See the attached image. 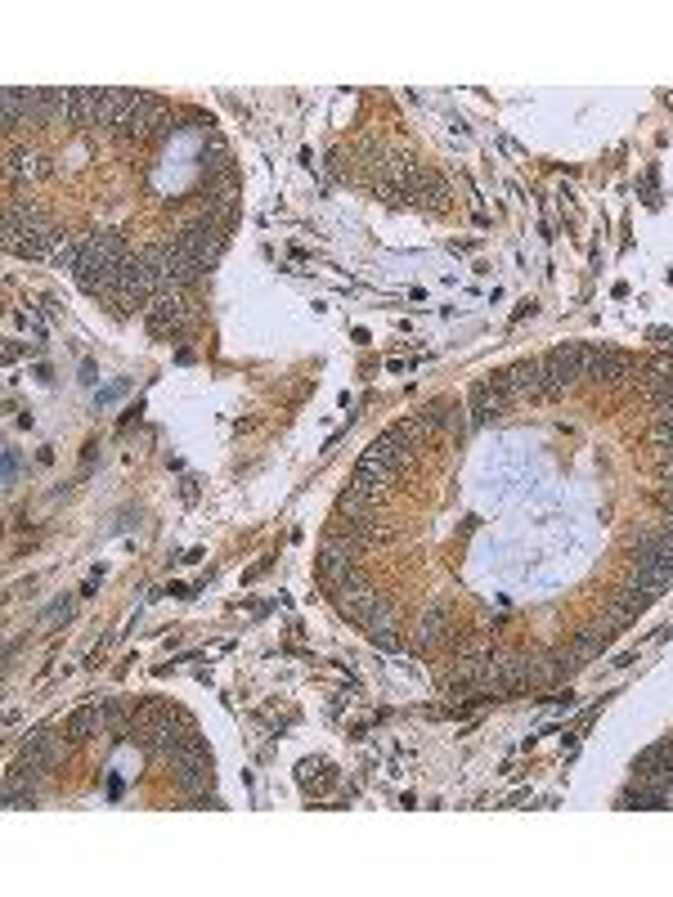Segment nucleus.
<instances>
[{
    "instance_id": "1",
    "label": "nucleus",
    "mask_w": 673,
    "mask_h": 897,
    "mask_svg": "<svg viewBox=\"0 0 673 897\" xmlns=\"http://www.w3.org/2000/svg\"><path fill=\"white\" fill-rule=\"evenodd\" d=\"M126 256H130V252H126V243H121L117 234H90V238L82 243V265L73 269L77 284H82V292H90V297L113 292Z\"/></svg>"
},
{
    "instance_id": "6",
    "label": "nucleus",
    "mask_w": 673,
    "mask_h": 897,
    "mask_svg": "<svg viewBox=\"0 0 673 897\" xmlns=\"http://www.w3.org/2000/svg\"><path fill=\"white\" fill-rule=\"evenodd\" d=\"M63 758V736H54L50 727H36L32 736H23V749H19V768L36 772V777H50Z\"/></svg>"
},
{
    "instance_id": "15",
    "label": "nucleus",
    "mask_w": 673,
    "mask_h": 897,
    "mask_svg": "<svg viewBox=\"0 0 673 897\" xmlns=\"http://www.w3.org/2000/svg\"><path fill=\"white\" fill-rule=\"evenodd\" d=\"M336 777H332V768L328 763H301V786L306 790H328Z\"/></svg>"
},
{
    "instance_id": "16",
    "label": "nucleus",
    "mask_w": 673,
    "mask_h": 897,
    "mask_svg": "<svg viewBox=\"0 0 673 897\" xmlns=\"http://www.w3.org/2000/svg\"><path fill=\"white\" fill-rule=\"evenodd\" d=\"M440 633H445V610H436L427 624H423V633H418V642L423 647H431V642H440Z\"/></svg>"
},
{
    "instance_id": "5",
    "label": "nucleus",
    "mask_w": 673,
    "mask_h": 897,
    "mask_svg": "<svg viewBox=\"0 0 673 897\" xmlns=\"http://www.w3.org/2000/svg\"><path fill=\"white\" fill-rule=\"evenodd\" d=\"M162 121H167V117H162V104H158L153 95H140L113 135H117L121 145H149L153 135H162Z\"/></svg>"
},
{
    "instance_id": "9",
    "label": "nucleus",
    "mask_w": 673,
    "mask_h": 897,
    "mask_svg": "<svg viewBox=\"0 0 673 897\" xmlns=\"http://www.w3.org/2000/svg\"><path fill=\"white\" fill-rule=\"evenodd\" d=\"M108 732V723H104V709L99 705H86V709H77V714H67V727H63V736L73 740V745H90L95 736H104Z\"/></svg>"
},
{
    "instance_id": "8",
    "label": "nucleus",
    "mask_w": 673,
    "mask_h": 897,
    "mask_svg": "<svg viewBox=\"0 0 673 897\" xmlns=\"http://www.w3.org/2000/svg\"><path fill=\"white\" fill-rule=\"evenodd\" d=\"M503 382H508L512 399H544V369H538V360H521V364L503 369Z\"/></svg>"
},
{
    "instance_id": "4",
    "label": "nucleus",
    "mask_w": 673,
    "mask_h": 897,
    "mask_svg": "<svg viewBox=\"0 0 673 897\" xmlns=\"http://www.w3.org/2000/svg\"><path fill=\"white\" fill-rule=\"evenodd\" d=\"M175 247H180L184 256H193L202 269H212L216 256H221V247H225V234H221V225H216L212 216H202V221H189V225L175 234Z\"/></svg>"
},
{
    "instance_id": "3",
    "label": "nucleus",
    "mask_w": 673,
    "mask_h": 897,
    "mask_svg": "<svg viewBox=\"0 0 673 897\" xmlns=\"http://www.w3.org/2000/svg\"><path fill=\"white\" fill-rule=\"evenodd\" d=\"M508 404H512V391H508L503 373H490V377H481L477 386H471V395H467V413H471V427H485V423L503 418V413H508Z\"/></svg>"
},
{
    "instance_id": "7",
    "label": "nucleus",
    "mask_w": 673,
    "mask_h": 897,
    "mask_svg": "<svg viewBox=\"0 0 673 897\" xmlns=\"http://www.w3.org/2000/svg\"><path fill=\"white\" fill-rule=\"evenodd\" d=\"M145 323L153 337H180L189 328V310H184V297L180 292H167V297H153V306L145 310Z\"/></svg>"
},
{
    "instance_id": "12",
    "label": "nucleus",
    "mask_w": 673,
    "mask_h": 897,
    "mask_svg": "<svg viewBox=\"0 0 673 897\" xmlns=\"http://www.w3.org/2000/svg\"><path fill=\"white\" fill-rule=\"evenodd\" d=\"M82 243H86V238L58 234V243H54V252H50V256H54V260H58L63 269H77V265H82Z\"/></svg>"
},
{
    "instance_id": "2",
    "label": "nucleus",
    "mask_w": 673,
    "mask_h": 897,
    "mask_svg": "<svg viewBox=\"0 0 673 897\" xmlns=\"http://www.w3.org/2000/svg\"><path fill=\"white\" fill-rule=\"evenodd\" d=\"M538 369H544V399H562L588 369V346H557L548 351L544 360H538Z\"/></svg>"
},
{
    "instance_id": "11",
    "label": "nucleus",
    "mask_w": 673,
    "mask_h": 897,
    "mask_svg": "<svg viewBox=\"0 0 673 897\" xmlns=\"http://www.w3.org/2000/svg\"><path fill=\"white\" fill-rule=\"evenodd\" d=\"M620 377V373H629V360L620 355V351H588V369H584V377Z\"/></svg>"
},
{
    "instance_id": "14",
    "label": "nucleus",
    "mask_w": 673,
    "mask_h": 897,
    "mask_svg": "<svg viewBox=\"0 0 673 897\" xmlns=\"http://www.w3.org/2000/svg\"><path fill=\"white\" fill-rule=\"evenodd\" d=\"M651 445H655V453H660L664 462H673V418H655V427H651Z\"/></svg>"
},
{
    "instance_id": "10",
    "label": "nucleus",
    "mask_w": 673,
    "mask_h": 897,
    "mask_svg": "<svg viewBox=\"0 0 673 897\" xmlns=\"http://www.w3.org/2000/svg\"><path fill=\"white\" fill-rule=\"evenodd\" d=\"M99 108H104V90H67V121L77 130L99 126Z\"/></svg>"
},
{
    "instance_id": "17",
    "label": "nucleus",
    "mask_w": 673,
    "mask_h": 897,
    "mask_svg": "<svg viewBox=\"0 0 673 897\" xmlns=\"http://www.w3.org/2000/svg\"><path fill=\"white\" fill-rule=\"evenodd\" d=\"M19 476V458H14V449H6V480H14Z\"/></svg>"
},
{
    "instance_id": "13",
    "label": "nucleus",
    "mask_w": 673,
    "mask_h": 897,
    "mask_svg": "<svg viewBox=\"0 0 673 897\" xmlns=\"http://www.w3.org/2000/svg\"><path fill=\"white\" fill-rule=\"evenodd\" d=\"M28 126V108H23V86H6V130Z\"/></svg>"
}]
</instances>
